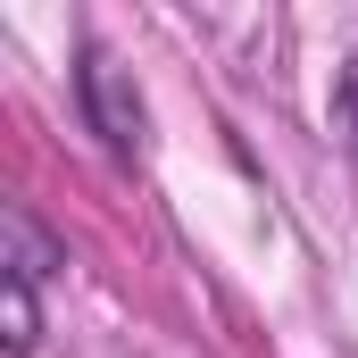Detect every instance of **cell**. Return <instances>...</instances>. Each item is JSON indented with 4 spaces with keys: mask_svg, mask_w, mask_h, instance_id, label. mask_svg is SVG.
Segmentation results:
<instances>
[{
    "mask_svg": "<svg viewBox=\"0 0 358 358\" xmlns=\"http://www.w3.org/2000/svg\"><path fill=\"white\" fill-rule=\"evenodd\" d=\"M76 100H84V125L100 134V150L117 167H134L142 159V92L100 42H84V59H76Z\"/></svg>",
    "mask_w": 358,
    "mask_h": 358,
    "instance_id": "1",
    "label": "cell"
},
{
    "mask_svg": "<svg viewBox=\"0 0 358 358\" xmlns=\"http://www.w3.org/2000/svg\"><path fill=\"white\" fill-rule=\"evenodd\" d=\"M59 267H67V242H59V234H42V217H34V208H0V283L42 292Z\"/></svg>",
    "mask_w": 358,
    "mask_h": 358,
    "instance_id": "2",
    "label": "cell"
},
{
    "mask_svg": "<svg viewBox=\"0 0 358 358\" xmlns=\"http://www.w3.org/2000/svg\"><path fill=\"white\" fill-rule=\"evenodd\" d=\"M334 125L350 134V150H358V67L342 76V92H334Z\"/></svg>",
    "mask_w": 358,
    "mask_h": 358,
    "instance_id": "3",
    "label": "cell"
}]
</instances>
